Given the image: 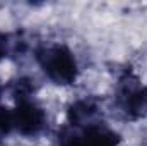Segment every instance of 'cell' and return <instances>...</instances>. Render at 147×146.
<instances>
[{
  "instance_id": "1",
  "label": "cell",
  "mask_w": 147,
  "mask_h": 146,
  "mask_svg": "<svg viewBox=\"0 0 147 146\" xmlns=\"http://www.w3.org/2000/svg\"><path fill=\"white\" fill-rule=\"evenodd\" d=\"M36 60L45 76L58 86L74 84L79 77L77 59L72 50L62 43L41 46L36 52Z\"/></svg>"
},
{
  "instance_id": "2",
  "label": "cell",
  "mask_w": 147,
  "mask_h": 146,
  "mask_svg": "<svg viewBox=\"0 0 147 146\" xmlns=\"http://www.w3.org/2000/svg\"><path fill=\"white\" fill-rule=\"evenodd\" d=\"M60 146H120L121 138L105 124H91L84 127H65L58 138Z\"/></svg>"
},
{
  "instance_id": "3",
  "label": "cell",
  "mask_w": 147,
  "mask_h": 146,
  "mask_svg": "<svg viewBox=\"0 0 147 146\" xmlns=\"http://www.w3.org/2000/svg\"><path fill=\"white\" fill-rule=\"evenodd\" d=\"M116 105L132 120L147 117V86L132 76L123 77L120 81Z\"/></svg>"
},
{
  "instance_id": "4",
  "label": "cell",
  "mask_w": 147,
  "mask_h": 146,
  "mask_svg": "<svg viewBox=\"0 0 147 146\" xmlns=\"http://www.w3.org/2000/svg\"><path fill=\"white\" fill-rule=\"evenodd\" d=\"M12 113V129H16L22 136H36L46 127V112L34 100H21L17 102Z\"/></svg>"
},
{
  "instance_id": "5",
  "label": "cell",
  "mask_w": 147,
  "mask_h": 146,
  "mask_svg": "<svg viewBox=\"0 0 147 146\" xmlns=\"http://www.w3.org/2000/svg\"><path fill=\"white\" fill-rule=\"evenodd\" d=\"M98 115H99V107L92 98H82L74 102L67 112L69 126L72 127H84V126L96 124Z\"/></svg>"
},
{
  "instance_id": "6",
  "label": "cell",
  "mask_w": 147,
  "mask_h": 146,
  "mask_svg": "<svg viewBox=\"0 0 147 146\" xmlns=\"http://www.w3.org/2000/svg\"><path fill=\"white\" fill-rule=\"evenodd\" d=\"M7 50H9V41L3 35H0V59H3L7 55Z\"/></svg>"
}]
</instances>
